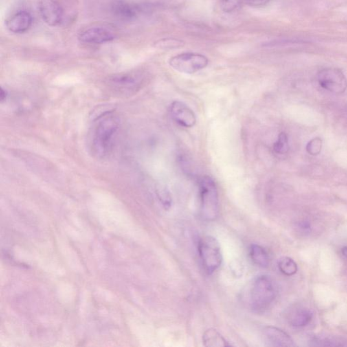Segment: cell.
Here are the masks:
<instances>
[{"label":"cell","instance_id":"cell-1","mask_svg":"<svg viewBox=\"0 0 347 347\" xmlns=\"http://www.w3.org/2000/svg\"><path fill=\"white\" fill-rule=\"evenodd\" d=\"M119 127V119L113 112H107L97 119L91 132V149L94 155L104 157L109 155Z\"/></svg>","mask_w":347,"mask_h":347},{"label":"cell","instance_id":"cell-2","mask_svg":"<svg viewBox=\"0 0 347 347\" xmlns=\"http://www.w3.org/2000/svg\"><path fill=\"white\" fill-rule=\"evenodd\" d=\"M277 295L276 283L269 275L256 277L247 293L248 303L253 311L263 312L272 305Z\"/></svg>","mask_w":347,"mask_h":347},{"label":"cell","instance_id":"cell-3","mask_svg":"<svg viewBox=\"0 0 347 347\" xmlns=\"http://www.w3.org/2000/svg\"><path fill=\"white\" fill-rule=\"evenodd\" d=\"M201 215L205 220H216L219 213V199L217 187L209 176H203L199 180Z\"/></svg>","mask_w":347,"mask_h":347},{"label":"cell","instance_id":"cell-4","mask_svg":"<svg viewBox=\"0 0 347 347\" xmlns=\"http://www.w3.org/2000/svg\"><path fill=\"white\" fill-rule=\"evenodd\" d=\"M198 251L203 269L207 274H212L223 262V254L219 242L214 237L206 236L200 239Z\"/></svg>","mask_w":347,"mask_h":347},{"label":"cell","instance_id":"cell-5","mask_svg":"<svg viewBox=\"0 0 347 347\" xmlns=\"http://www.w3.org/2000/svg\"><path fill=\"white\" fill-rule=\"evenodd\" d=\"M208 62L205 55L186 52L173 56L169 60V64L180 73L193 74L206 67Z\"/></svg>","mask_w":347,"mask_h":347},{"label":"cell","instance_id":"cell-6","mask_svg":"<svg viewBox=\"0 0 347 347\" xmlns=\"http://www.w3.org/2000/svg\"><path fill=\"white\" fill-rule=\"evenodd\" d=\"M317 80L321 87L334 94H342L347 88L346 77L336 68L321 70L317 75Z\"/></svg>","mask_w":347,"mask_h":347},{"label":"cell","instance_id":"cell-7","mask_svg":"<svg viewBox=\"0 0 347 347\" xmlns=\"http://www.w3.org/2000/svg\"><path fill=\"white\" fill-rule=\"evenodd\" d=\"M117 33L112 27L99 25L89 27L80 33L79 40L86 44H104L116 38Z\"/></svg>","mask_w":347,"mask_h":347},{"label":"cell","instance_id":"cell-8","mask_svg":"<svg viewBox=\"0 0 347 347\" xmlns=\"http://www.w3.org/2000/svg\"><path fill=\"white\" fill-rule=\"evenodd\" d=\"M170 112L172 119L182 127H194L197 122L194 111L184 102L179 100L172 102Z\"/></svg>","mask_w":347,"mask_h":347},{"label":"cell","instance_id":"cell-9","mask_svg":"<svg viewBox=\"0 0 347 347\" xmlns=\"http://www.w3.org/2000/svg\"><path fill=\"white\" fill-rule=\"evenodd\" d=\"M38 8L44 21L50 26H56L61 23L63 10L54 0H40Z\"/></svg>","mask_w":347,"mask_h":347},{"label":"cell","instance_id":"cell-10","mask_svg":"<svg viewBox=\"0 0 347 347\" xmlns=\"http://www.w3.org/2000/svg\"><path fill=\"white\" fill-rule=\"evenodd\" d=\"M32 16L26 11H18L12 14L6 21L8 30L14 34L26 32L32 25Z\"/></svg>","mask_w":347,"mask_h":347},{"label":"cell","instance_id":"cell-11","mask_svg":"<svg viewBox=\"0 0 347 347\" xmlns=\"http://www.w3.org/2000/svg\"><path fill=\"white\" fill-rule=\"evenodd\" d=\"M111 83L118 89L135 91L143 84V77L139 73H125L115 75L111 79Z\"/></svg>","mask_w":347,"mask_h":347},{"label":"cell","instance_id":"cell-12","mask_svg":"<svg viewBox=\"0 0 347 347\" xmlns=\"http://www.w3.org/2000/svg\"><path fill=\"white\" fill-rule=\"evenodd\" d=\"M264 337L269 345L274 347H295L296 345L286 332L274 326H267L263 330Z\"/></svg>","mask_w":347,"mask_h":347},{"label":"cell","instance_id":"cell-13","mask_svg":"<svg viewBox=\"0 0 347 347\" xmlns=\"http://www.w3.org/2000/svg\"><path fill=\"white\" fill-rule=\"evenodd\" d=\"M313 313L308 308H298L290 312L288 321L292 326L302 328L307 326L313 319Z\"/></svg>","mask_w":347,"mask_h":347},{"label":"cell","instance_id":"cell-14","mask_svg":"<svg viewBox=\"0 0 347 347\" xmlns=\"http://www.w3.org/2000/svg\"><path fill=\"white\" fill-rule=\"evenodd\" d=\"M113 12L117 17L130 20L137 16L139 8L136 5L124 1H118L113 5Z\"/></svg>","mask_w":347,"mask_h":347},{"label":"cell","instance_id":"cell-15","mask_svg":"<svg viewBox=\"0 0 347 347\" xmlns=\"http://www.w3.org/2000/svg\"><path fill=\"white\" fill-rule=\"evenodd\" d=\"M203 343L204 346L210 347L230 346L225 338L214 328H210L204 332L203 335Z\"/></svg>","mask_w":347,"mask_h":347},{"label":"cell","instance_id":"cell-16","mask_svg":"<svg viewBox=\"0 0 347 347\" xmlns=\"http://www.w3.org/2000/svg\"><path fill=\"white\" fill-rule=\"evenodd\" d=\"M249 256L252 262L258 267L266 268L269 266V254L262 246L252 244L249 248Z\"/></svg>","mask_w":347,"mask_h":347},{"label":"cell","instance_id":"cell-17","mask_svg":"<svg viewBox=\"0 0 347 347\" xmlns=\"http://www.w3.org/2000/svg\"><path fill=\"white\" fill-rule=\"evenodd\" d=\"M278 267L281 272L287 276H292L297 273L298 266L295 260L289 257H282L278 261Z\"/></svg>","mask_w":347,"mask_h":347},{"label":"cell","instance_id":"cell-18","mask_svg":"<svg viewBox=\"0 0 347 347\" xmlns=\"http://www.w3.org/2000/svg\"><path fill=\"white\" fill-rule=\"evenodd\" d=\"M289 145L288 138L285 132H282L279 135L276 142L273 145V150L277 154H285L287 153Z\"/></svg>","mask_w":347,"mask_h":347},{"label":"cell","instance_id":"cell-19","mask_svg":"<svg viewBox=\"0 0 347 347\" xmlns=\"http://www.w3.org/2000/svg\"><path fill=\"white\" fill-rule=\"evenodd\" d=\"M155 46L162 49H174L184 47L185 42L175 38H164L155 42Z\"/></svg>","mask_w":347,"mask_h":347},{"label":"cell","instance_id":"cell-20","mask_svg":"<svg viewBox=\"0 0 347 347\" xmlns=\"http://www.w3.org/2000/svg\"><path fill=\"white\" fill-rule=\"evenodd\" d=\"M313 346H347L346 342H343L341 340L334 339H319L315 338L311 341Z\"/></svg>","mask_w":347,"mask_h":347},{"label":"cell","instance_id":"cell-21","mask_svg":"<svg viewBox=\"0 0 347 347\" xmlns=\"http://www.w3.org/2000/svg\"><path fill=\"white\" fill-rule=\"evenodd\" d=\"M244 3V0H220V6L223 12L230 13L237 10Z\"/></svg>","mask_w":347,"mask_h":347},{"label":"cell","instance_id":"cell-22","mask_svg":"<svg viewBox=\"0 0 347 347\" xmlns=\"http://www.w3.org/2000/svg\"><path fill=\"white\" fill-rule=\"evenodd\" d=\"M157 196H158L159 201L162 203L165 209H169L171 207L172 199L171 194L166 188L159 189L157 192Z\"/></svg>","mask_w":347,"mask_h":347},{"label":"cell","instance_id":"cell-23","mask_svg":"<svg viewBox=\"0 0 347 347\" xmlns=\"http://www.w3.org/2000/svg\"><path fill=\"white\" fill-rule=\"evenodd\" d=\"M322 148V141L319 138L312 139L306 146V150L312 155H318Z\"/></svg>","mask_w":347,"mask_h":347},{"label":"cell","instance_id":"cell-24","mask_svg":"<svg viewBox=\"0 0 347 347\" xmlns=\"http://www.w3.org/2000/svg\"><path fill=\"white\" fill-rule=\"evenodd\" d=\"M271 0H244V3L251 7H261L267 5Z\"/></svg>","mask_w":347,"mask_h":347},{"label":"cell","instance_id":"cell-25","mask_svg":"<svg viewBox=\"0 0 347 347\" xmlns=\"http://www.w3.org/2000/svg\"><path fill=\"white\" fill-rule=\"evenodd\" d=\"M298 229L304 233H309L311 231V225L308 222L302 221L298 224Z\"/></svg>","mask_w":347,"mask_h":347},{"label":"cell","instance_id":"cell-26","mask_svg":"<svg viewBox=\"0 0 347 347\" xmlns=\"http://www.w3.org/2000/svg\"><path fill=\"white\" fill-rule=\"evenodd\" d=\"M343 254L344 255L345 257L347 258V246L346 247L343 248L342 249Z\"/></svg>","mask_w":347,"mask_h":347}]
</instances>
